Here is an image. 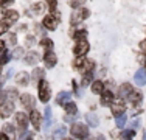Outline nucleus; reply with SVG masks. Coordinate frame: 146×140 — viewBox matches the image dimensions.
<instances>
[{"mask_svg": "<svg viewBox=\"0 0 146 140\" xmlns=\"http://www.w3.org/2000/svg\"><path fill=\"white\" fill-rule=\"evenodd\" d=\"M59 22H61V13L58 11H51L50 14H47V16L44 17V22H42V25L47 28V30H50V31H54L58 28L59 25Z\"/></svg>", "mask_w": 146, "mask_h": 140, "instance_id": "nucleus-1", "label": "nucleus"}, {"mask_svg": "<svg viewBox=\"0 0 146 140\" xmlns=\"http://www.w3.org/2000/svg\"><path fill=\"white\" fill-rule=\"evenodd\" d=\"M70 134L76 139H81V140H86L89 135V129H87V125L84 123H73L72 128H70Z\"/></svg>", "mask_w": 146, "mask_h": 140, "instance_id": "nucleus-2", "label": "nucleus"}, {"mask_svg": "<svg viewBox=\"0 0 146 140\" xmlns=\"http://www.w3.org/2000/svg\"><path fill=\"white\" fill-rule=\"evenodd\" d=\"M17 19H19V13L14 11V9H6V11L0 9V20H3L5 25L11 27L13 23L17 22Z\"/></svg>", "mask_w": 146, "mask_h": 140, "instance_id": "nucleus-3", "label": "nucleus"}, {"mask_svg": "<svg viewBox=\"0 0 146 140\" xmlns=\"http://www.w3.org/2000/svg\"><path fill=\"white\" fill-rule=\"evenodd\" d=\"M37 90H39V100L42 101V103H47V101L50 100V97H51V90H50V86H48V83L45 81V79L39 81Z\"/></svg>", "mask_w": 146, "mask_h": 140, "instance_id": "nucleus-4", "label": "nucleus"}, {"mask_svg": "<svg viewBox=\"0 0 146 140\" xmlns=\"http://www.w3.org/2000/svg\"><path fill=\"white\" fill-rule=\"evenodd\" d=\"M90 16V11L89 9H86V8H79L78 11H75L72 14V19H70V22L75 25V23H79V22H82L84 19H87V17Z\"/></svg>", "mask_w": 146, "mask_h": 140, "instance_id": "nucleus-5", "label": "nucleus"}, {"mask_svg": "<svg viewBox=\"0 0 146 140\" xmlns=\"http://www.w3.org/2000/svg\"><path fill=\"white\" fill-rule=\"evenodd\" d=\"M89 48H90L89 42L86 41V39H81V41L76 42V45H75V48H73V51H75L76 56H84V55L89 51Z\"/></svg>", "mask_w": 146, "mask_h": 140, "instance_id": "nucleus-6", "label": "nucleus"}, {"mask_svg": "<svg viewBox=\"0 0 146 140\" xmlns=\"http://www.w3.org/2000/svg\"><path fill=\"white\" fill-rule=\"evenodd\" d=\"M16 125L19 126V129H22V131H27V126L30 123V117L27 114H23V112H17L16 114Z\"/></svg>", "mask_w": 146, "mask_h": 140, "instance_id": "nucleus-7", "label": "nucleus"}, {"mask_svg": "<svg viewBox=\"0 0 146 140\" xmlns=\"http://www.w3.org/2000/svg\"><path fill=\"white\" fill-rule=\"evenodd\" d=\"M20 103H22V106L28 111H33L34 106H36V100H34V97L30 95V93H23V95L20 97Z\"/></svg>", "mask_w": 146, "mask_h": 140, "instance_id": "nucleus-8", "label": "nucleus"}, {"mask_svg": "<svg viewBox=\"0 0 146 140\" xmlns=\"http://www.w3.org/2000/svg\"><path fill=\"white\" fill-rule=\"evenodd\" d=\"M110 109H112V114L118 117V115L124 114V109H126V106H124V101L121 100H117V101H112V104H110Z\"/></svg>", "mask_w": 146, "mask_h": 140, "instance_id": "nucleus-9", "label": "nucleus"}, {"mask_svg": "<svg viewBox=\"0 0 146 140\" xmlns=\"http://www.w3.org/2000/svg\"><path fill=\"white\" fill-rule=\"evenodd\" d=\"M13 112H14V103H13V101H6V103L0 107V115H2V118L11 117Z\"/></svg>", "mask_w": 146, "mask_h": 140, "instance_id": "nucleus-10", "label": "nucleus"}, {"mask_svg": "<svg viewBox=\"0 0 146 140\" xmlns=\"http://www.w3.org/2000/svg\"><path fill=\"white\" fill-rule=\"evenodd\" d=\"M28 117H30V121H31V125H33V128L36 129V131H37V129H40V121H42V117H40L39 112H37L36 109H33Z\"/></svg>", "mask_w": 146, "mask_h": 140, "instance_id": "nucleus-11", "label": "nucleus"}, {"mask_svg": "<svg viewBox=\"0 0 146 140\" xmlns=\"http://www.w3.org/2000/svg\"><path fill=\"white\" fill-rule=\"evenodd\" d=\"M56 55L53 53L51 50H48V51H45V55H44V62H45V65H47L48 69H51V67H54L56 65Z\"/></svg>", "mask_w": 146, "mask_h": 140, "instance_id": "nucleus-12", "label": "nucleus"}, {"mask_svg": "<svg viewBox=\"0 0 146 140\" xmlns=\"http://www.w3.org/2000/svg\"><path fill=\"white\" fill-rule=\"evenodd\" d=\"M132 92H134V87H132L131 84H127V83L121 84L120 89H118V95H120V98H127Z\"/></svg>", "mask_w": 146, "mask_h": 140, "instance_id": "nucleus-13", "label": "nucleus"}, {"mask_svg": "<svg viewBox=\"0 0 146 140\" xmlns=\"http://www.w3.org/2000/svg\"><path fill=\"white\" fill-rule=\"evenodd\" d=\"M135 84L138 86H145L146 84V69H138L135 72Z\"/></svg>", "mask_w": 146, "mask_h": 140, "instance_id": "nucleus-14", "label": "nucleus"}, {"mask_svg": "<svg viewBox=\"0 0 146 140\" xmlns=\"http://www.w3.org/2000/svg\"><path fill=\"white\" fill-rule=\"evenodd\" d=\"M112 101H113V93L110 92V90L104 89L103 93H101V104H103V106H110Z\"/></svg>", "mask_w": 146, "mask_h": 140, "instance_id": "nucleus-15", "label": "nucleus"}, {"mask_svg": "<svg viewBox=\"0 0 146 140\" xmlns=\"http://www.w3.org/2000/svg\"><path fill=\"white\" fill-rule=\"evenodd\" d=\"M16 83L20 84V86H28L30 83V75L27 72H20L16 75Z\"/></svg>", "mask_w": 146, "mask_h": 140, "instance_id": "nucleus-16", "label": "nucleus"}, {"mask_svg": "<svg viewBox=\"0 0 146 140\" xmlns=\"http://www.w3.org/2000/svg\"><path fill=\"white\" fill-rule=\"evenodd\" d=\"M72 93L70 92H59L58 97H56V104H59V106H64L65 103H68V100H70Z\"/></svg>", "mask_w": 146, "mask_h": 140, "instance_id": "nucleus-17", "label": "nucleus"}, {"mask_svg": "<svg viewBox=\"0 0 146 140\" xmlns=\"http://www.w3.org/2000/svg\"><path fill=\"white\" fill-rule=\"evenodd\" d=\"M127 98H129V101H131L132 104H134V106H137V104L141 103V100H143V95H141V92H137V90H134V92H132Z\"/></svg>", "mask_w": 146, "mask_h": 140, "instance_id": "nucleus-18", "label": "nucleus"}, {"mask_svg": "<svg viewBox=\"0 0 146 140\" xmlns=\"http://www.w3.org/2000/svg\"><path fill=\"white\" fill-rule=\"evenodd\" d=\"M23 61L27 62V64H36L37 61H39V56H37L36 51H30V53H27L25 56H23Z\"/></svg>", "mask_w": 146, "mask_h": 140, "instance_id": "nucleus-19", "label": "nucleus"}, {"mask_svg": "<svg viewBox=\"0 0 146 140\" xmlns=\"http://www.w3.org/2000/svg\"><path fill=\"white\" fill-rule=\"evenodd\" d=\"M93 69H95V61H93V59H86L84 64H82V67L79 70L84 72V73H87V72H93Z\"/></svg>", "mask_w": 146, "mask_h": 140, "instance_id": "nucleus-20", "label": "nucleus"}, {"mask_svg": "<svg viewBox=\"0 0 146 140\" xmlns=\"http://www.w3.org/2000/svg\"><path fill=\"white\" fill-rule=\"evenodd\" d=\"M64 109L67 112L68 115H76V112H78V107H76L75 103H72V101H68V103L64 104Z\"/></svg>", "mask_w": 146, "mask_h": 140, "instance_id": "nucleus-21", "label": "nucleus"}, {"mask_svg": "<svg viewBox=\"0 0 146 140\" xmlns=\"http://www.w3.org/2000/svg\"><path fill=\"white\" fill-rule=\"evenodd\" d=\"M72 36L75 37L76 41H81V39H86L87 37V30L81 28V30H76V31H72Z\"/></svg>", "mask_w": 146, "mask_h": 140, "instance_id": "nucleus-22", "label": "nucleus"}, {"mask_svg": "<svg viewBox=\"0 0 146 140\" xmlns=\"http://www.w3.org/2000/svg\"><path fill=\"white\" fill-rule=\"evenodd\" d=\"M31 76H33L34 83H36V81H42V79H44V70L40 67H36L33 70V73H31Z\"/></svg>", "mask_w": 146, "mask_h": 140, "instance_id": "nucleus-23", "label": "nucleus"}, {"mask_svg": "<svg viewBox=\"0 0 146 140\" xmlns=\"http://www.w3.org/2000/svg\"><path fill=\"white\" fill-rule=\"evenodd\" d=\"M103 90H104V84H103L101 81H95V83L92 84V92H93V93H96V95H101Z\"/></svg>", "mask_w": 146, "mask_h": 140, "instance_id": "nucleus-24", "label": "nucleus"}, {"mask_svg": "<svg viewBox=\"0 0 146 140\" xmlns=\"http://www.w3.org/2000/svg\"><path fill=\"white\" fill-rule=\"evenodd\" d=\"M5 97L8 101H14L17 97H19V93H17V89H8L5 92Z\"/></svg>", "mask_w": 146, "mask_h": 140, "instance_id": "nucleus-25", "label": "nucleus"}, {"mask_svg": "<svg viewBox=\"0 0 146 140\" xmlns=\"http://www.w3.org/2000/svg\"><path fill=\"white\" fill-rule=\"evenodd\" d=\"M11 59V53H8L6 50H3L2 53H0V65H5L8 64V61Z\"/></svg>", "mask_w": 146, "mask_h": 140, "instance_id": "nucleus-26", "label": "nucleus"}, {"mask_svg": "<svg viewBox=\"0 0 146 140\" xmlns=\"http://www.w3.org/2000/svg\"><path fill=\"white\" fill-rule=\"evenodd\" d=\"M126 121H127V117H126L124 114L118 115V117H117V120H115V125H117V128H124V125H126Z\"/></svg>", "mask_w": 146, "mask_h": 140, "instance_id": "nucleus-27", "label": "nucleus"}, {"mask_svg": "<svg viewBox=\"0 0 146 140\" xmlns=\"http://www.w3.org/2000/svg\"><path fill=\"white\" fill-rule=\"evenodd\" d=\"M86 121H87L90 126H93V128L98 126V118H96L93 114H87V115H86Z\"/></svg>", "mask_w": 146, "mask_h": 140, "instance_id": "nucleus-28", "label": "nucleus"}, {"mask_svg": "<svg viewBox=\"0 0 146 140\" xmlns=\"http://www.w3.org/2000/svg\"><path fill=\"white\" fill-rule=\"evenodd\" d=\"M93 79V72H87L84 73V78H82V86H89Z\"/></svg>", "mask_w": 146, "mask_h": 140, "instance_id": "nucleus-29", "label": "nucleus"}, {"mask_svg": "<svg viewBox=\"0 0 146 140\" xmlns=\"http://www.w3.org/2000/svg\"><path fill=\"white\" fill-rule=\"evenodd\" d=\"M40 45H42L47 51L48 50H53V41H51V39H42V41H40Z\"/></svg>", "mask_w": 146, "mask_h": 140, "instance_id": "nucleus-30", "label": "nucleus"}, {"mask_svg": "<svg viewBox=\"0 0 146 140\" xmlns=\"http://www.w3.org/2000/svg\"><path fill=\"white\" fill-rule=\"evenodd\" d=\"M3 132H5V134H14L16 129H14V126H13L11 123H5L3 125Z\"/></svg>", "mask_w": 146, "mask_h": 140, "instance_id": "nucleus-31", "label": "nucleus"}, {"mask_svg": "<svg viewBox=\"0 0 146 140\" xmlns=\"http://www.w3.org/2000/svg\"><path fill=\"white\" fill-rule=\"evenodd\" d=\"M134 129H127V131L123 132V137H121V140H132V137H134Z\"/></svg>", "mask_w": 146, "mask_h": 140, "instance_id": "nucleus-32", "label": "nucleus"}, {"mask_svg": "<svg viewBox=\"0 0 146 140\" xmlns=\"http://www.w3.org/2000/svg\"><path fill=\"white\" fill-rule=\"evenodd\" d=\"M84 3H86V0H70L72 8H81Z\"/></svg>", "mask_w": 146, "mask_h": 140, "instance_id": "nucleus-33", "label": "nucleus"}, {"mask_svg": "<svg viewBox=\"0 0 146 140\" xmlns=\"http://www.w3.org/2000/svg\"><path fill=\"white\" fill-rule=\"evenodd\" d=\"M45 121H47V128H48V125H50V121H51V109L50 107H45Z\"/></svg>", "mask_w": 146, "mask_h": 140, "instance_id": "nucleus-34", "label": "nucleus"}, {"mask_svg": "<svg viewBox=\"0 0 146 140\" xmlns=\"http://www.w3.org/2000/svg\"><path fill=\"white\" fill-rule=\"evenodd\" d=\"M84 61H86L84 56H78V59L75 61V67H76V69H81L82 64H84Z\"/></svg>", "mask_w": 146, "mask_h": 140, "instance_id": "nucleus-35", "label": "nucleus"}, {"mask_svg": "<svg viewBox=\"0 0 146 140\" xmlns=\"http://www.w3.org/2000/svg\"><path fill=\"white\" fill-rule=\"evenodd\" d=\"M11 55H13V58H16V59H19V58H20V56H22V55H23V48H20V47H17V48H16V50H14V51H13V53H11Z\"/></svg>", "mask_w": 146, "mask_h": 140, "instance_id": "nucleus-36", "label": "nucleus"}, {"mask_svg": "<svg viewBox=\"0 0 146 140\" xmlns=\"http://www.w3.org/2000/svg\"><path fill=\"white\" fill-rule=\"evenodd\" d=\"M45 2L48 3V8H50L51 11H56V6H58V0H45Z\"/></svg>", "mask_w": 146, "mask_h": 140, "instance_id": "nucleus-37", "label": "nucleus"}, {"mask_svg": "<svg viewBox=\"0 0 146 140\" xmlns=\"http://www.w3.org/2000/svg\"><path fill=\"white\" fill-rule=\"evenodd\" d=\"M22 140H33V132L22 131Z\"/></svg>", "mask_w": 146, "mask_h": 140, "instance_id": "nucleus-38", "label": "nucleus"}, {"mask_svg": "<svg viewBox=\"0 0 146 140\" xmlns=\"http://www.w3.org/2000/svg\"><path fill=\"white\" fill-rule=\"evenodd\" d=\"M65 132H67V129H65L64 126H59V128L56 129V137H62Z\"/></svg>", "mask_w": 146, "mask_h": 140, "instance_id": "nucleus-39", "label": "nucleus"}, {"mask_svg": "<svg viewBox=\"0 0 146 140\" xmlns=\"http://www.w3.org/2000/svg\"><path fill=\"white\" fill-rule=\"evenodd\" d=\"M33 11L34 13H42L44 11V5H42V3H36L34 8H33Z\"/></svg>", "mask_w": 146, "mask_h": 140, "instance_id": "nucleus-40", "label": "nucleus"}, {"mask_svg": "<svg viewBox=\"0 0 146 140\" xmlns=\"http://www.w3.org/2000/svg\"><path fill=\"white\" fill-rule=\"evenodd\" d=\"M13 2H14V0H0V8H2V6H6V5H11Z\"/></svg>", "mask_w": 146, "mask_h": 140, "instance_id": "nucleus-41", "label": "nucleus"}, {"mask_svg": "<svg viewBox=\"0 0 146 140\" xmlns=\"http://www.w3.org/2000/svg\"><path fill=\"white\" fill-rule=\"evenodd\" d=\"M140 48H141V55H145V58H146V41H143L140 44Z\"/></svg>", "mask_w": 146, "mask_h": 140, "instance_id": "nucleus-42", "label": "nucleus"}, {"mask_svg": "<svg viewBox=\"0 0 146 140\" xmlns=\"http://www.w3.org/2000/svg\"><path fill=\"white\" fill-rule=\"evenodd\" d=\"M8 42H9V44H13V45L16 44V34H14V33H13V34H9V37H8Z\"/></svg>", "mask_w": 146, "mask_h": 140, "instance_id": "nucleus-43", "label": "nucleus"}, {"mask_svg": "<svg viewBox=\"0 0 146 140\" xmlns=\"http://www.w3.org/2000/svg\"><path fill=\"white\" fill-rule=\"evenodd\" d=\"M5 92H0V107L3 106V104H5Z\"/></svg>", "mask_w": 146, "mask_h": 140, "instance_id": "nucleus-44", "label": "nucleus"}, {"mask_svg": "<svg viewBox=\"0 0 146 140\" xmlns=\"http://www.w3.org/2000/svg\"><path fill=\"white\" fill-rule=\"evenodd\" d=\"M33 44H34V37H33V36H28V37H27V45H28V47H31Z\"/></svg>", "mask_w": 146, "mask_h": 140, "instance_id": "nucleus-45", "label": "nucleus"}, {"mask_svg": "<svg viewBox=\"0 0 146 140\" xmlns=\"http://www.w3.org/2000/svg\"><path fill=\"white\" fill-rule=\"evenodd\" d=\"M6 28H8V25H5V23H0V36H2V34L6 31Z\"/></svg>", "mask_w": 146, "mask_h": 140, "instance_id": "nucleus-46", "label": "nucleus"}, {"mask_svg": "<svg viewBox=\"0 0 146 140\" xmlns=\"http://www.w3.org/2000/svg\"><path fill=\"white\" fill-rule=\"evenodd\" d=\"M0 140H8V135L5 132H0Z\"/></svg>", "mask_w": 146, "mask_h": 140, "instance_id": "nucleus-47", "label": "nucleus"}, {"mask_svg": "<svg viewBox=\"0 0 146 140\" xmlns=\"http://www.w3.org/2000/svg\"><path fill=\"white\" fill-rule=\"evenodd\" d=\"M75 120V117H73V115H68L67 114V117H65V121H73Z\"/></svg>", "mask_w": 146, "mask_h": 140, "instance_id": "nucleus-48", "label": "nucleus"}, {"mask_svg": "<svg viewBox=\"0 0 146 140\" xmlns=\"http://www.w3.org/2000/svg\"><path fill=\"white\" fill-rule=\"evenodd\" d=\"M3 50H5V42H3V41H0V53H2Z\"/></svg>", "mask_w": 146, "mask_h": 140, "instance_id": "nucleus-49", "label": "nucleus"}, {"mask_svg": "<svg viewBox=\"0 0 146 140\" xmlns=\"http://www.w3.org/2000/svg\"><path fill=\"white\" fill-rule=\"evenodd\" d=\"M96 140H106V137H104V135H98V137H96Z\"/></svg>", "mask_w": 146, "mask_h": 140, "instance_id": "nucleus-50", "label": "nucleus"}, {"mask_svg": "<svg viewBox=\"0 0 146 140\" xmlns=\"http://www.w3.org/2000/svg\"><path fill=\"white\" fill-rule=\"evenodd\" d=\"M64 140H72V139H64Z\"/></svg>", "mask_w": 146, "mask_h": 140, "instance_id": "nucleus-51", "label": "nucleus"}, {"mask_svg": "<svg viewBox=\"0 0 146 140\" xmlns=\"http://www.w3.org/2000/svg\"><path fill=\"white\" fill-rule=\"evenodd\" d=\"M42 140H47V139H45V137H44V139H42ZM50 140H51V139H50Z\"/></svg>", "mask_w": 146, "mask_h": 140, "instance_id": "nucleus-52", "label": "nucleus"}]
</instances>
